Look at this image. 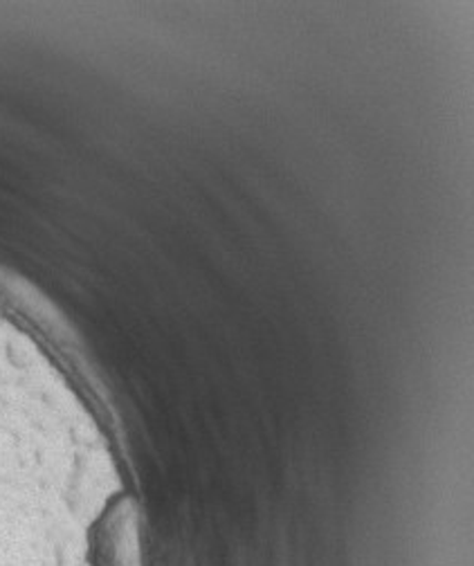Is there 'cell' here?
<instances>
[{
	"label": "cell",
	"mask_w": 474,
	"mask_h": 566,
	"mask_svg": "<svg viewBox=\"0 0 474 566\" xmlns=\"http://www.w3.org/2000/svg\"><path fill=\"white\" fill-rule=\"evenodd\" d=\"M102 566H143L140 539L135 528V517L128 511H119L106 522L102 531Z\"/></svg>",
	"instance_id": "cell-1"
}]
</instances>
